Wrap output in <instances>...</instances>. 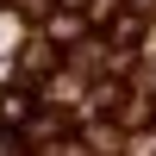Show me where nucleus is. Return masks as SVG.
I'll return each instance as SVG.
<instances>
[{
	"label": "nucleus",
	"instance_id": "1",
	"mask_svg": "<svg viewBox=\"0 0 156 156\" xmlns=\"http://www.w3.org/2000/svg\"><path fill=\"white\" fill-rule=\"evenodd\" d=\"M25 112H31V100H25L19 87H6V94H0V119H6V125H19Z\"/></svg>",
	"mask_w": 156,
	"mask_h": 156
},
{
	"label": "nucleus",
	"instance_id": "2",
	"mask_svg": "<svg viewBox=\"0 0 156 156\" xmlns=\"http://www.w3.org/2000/svg\"><path fill=\"white\" fill-rule=\"evenodd\" d=\"M0 156H25V150H19V137H0Z\"/></svg>",
	"mask_w": 156,
	"mask_h": 156
},
{
	"label": "nucleus",
	"instance_id": "3",
	"mask_svg": "<svg viewBox=\"0 0 156 156\" xmlns=\"http://www.w3.org/2000/svg\"><path fill=\"white\" fill-rule=\"evenodd\" d=\"M62 6H81V0H62Z\"/></svg>",
	"mask_w": 156,
	"mask_h": 156
}]
</instances>
